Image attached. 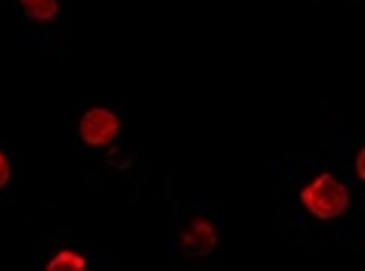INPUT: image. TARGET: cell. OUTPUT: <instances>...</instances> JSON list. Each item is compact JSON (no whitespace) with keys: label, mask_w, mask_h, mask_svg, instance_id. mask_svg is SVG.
Instances as JSON below:
<instances>
[{"label":"cell","mask_w":365,"mask_h":271,"mask_svg":"<svg viewBox=\"0 0 365 271\" xmlns=\"http://www.w3.org/2000/svg\"><path fill=\"white\" fill-rule=\"evenodd\" d=\"M300 203H303V209L309 212L312 218L334 221V218H340L346 209H350V191H346V184L340 178H334L331 171H325V175L312 178L309 184L303 187Z\"/></svg>","instance_id":"cell-1"},{"label":"cell","mask_w":365,"mask_h":271,"mask_svg":"<svg viewBox=\"0 0 365 271\" xmlns=\"http://www.w3.org/2000/svg\"><path fill=\"white\" fill-rule=\"evenodd\" d=\"M122 122L113 110L106 106H91V110L81 112L78 119V141L88 147V150H103V147H113L119 141Z\"/></svg>","instance_id":"cell-2"},{"label":"cell","mask_w":365,"mask_h":271,"mask_svg":"<svg viewBox=\"0 0 365 271\" xmlns=\"http://www.w3.org/2000/svg\"><path fill=\"white\" fill-rule=\"evenodd\" d=\"M215 246H219V228L206 216L187 221V228L178 234V250L185 256H210Z\"/></svg>","instance_id":"cell-3"},{"label":"cell","mask_w":365,"mask_h":271,"mask_svg":"<svg viewBox=\"0 0 365 271\" xmlns=\"http://www.w3.org/2000/svg\"><path fill=\"white\" fill-rule=\"evenodd\" d=\"M19 6L35 22H53L60 13V0H19Z\"/></svg>","instance_id":"cell-4"},{"label":"cell","mask_w":365,"mask_h":271,"mask_svg":"<svg viewBox=\"0 0 365 271\" xmlns=\"http://www.w3.org/2000/svg\"><path fill=\"white\" fill-rule=\"evenodd\" d=\"M47 268L51 271H85L88 259L81 256V253H76V250H60L51 262H47Z\"/></svg>","instance_id":"cell-5"},{"label":"cell","mask_w":365,"mask_h":271,"mask_svg":"<svg viewBox=\"0 0 365 271\" xmlns=\"http://www.w3.org/2000/svg\"><path fill=\"white\" fill-rule=\"evenodd\" d=\"M131 159H135V147H125V150L110 153V166H113V169H128Z\"/></svg>","instance_id":"cell-6"},{"label":"cell","mask_w":365,"mask_h":271,"mask_svg":"<svg viewBox=\"0 0 365 271\" xmlns=\"http://www.w3.org/2000/svg\"><path fill=\"white\" fill-rule=\"evenodd\" d=\"M10 178H13V162H10V156L0 150V191L10 187Z\"/></svg>","instance_id":"cell-7"},{"label":"cell","mask_w":365,"mask_h":271,"mask_svg":"<svg viewBox=\"0 0 365 271\" xmlns=\"http://www.w3.org/2000/svg\"><path fill=\"white\" fill-rule=\"evenodd\" d=\"M353 169H356V181H365V150L356 153L353 159Z\"/></svg>","instance_id":"cell-8"}]
</instances>
